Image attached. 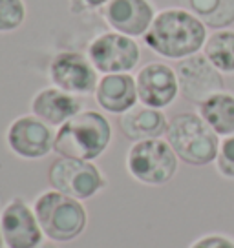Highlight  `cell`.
Wrapping results in <instances>:
<instances>
[{
  "instance_id": "obj_15",
  "label": "cell",
  "mask_w": 234,
  "mask_h": 248,
  "mask_svg": "<svg viewBox=\"0 0 234 248\" xmlns=\"http://www.w3.org/2000/svg\"><path fill=\"white\" fill-rule=\"evenodd\" d=\"M83 102L75 95L63 92L59 88H44L32 101V111L35 117L50 126H63L71 117L81 111Z\"/></svg>"
},
{
  "instance_id": "obj_8",
  "label": "cell",
  "mask_w": 234,
  "mask_h": 248,
  "mask_svg": "<svg viewBox=\"0 0 234 248\" xmlns=\"http://www.w3.org/2000/svg\"><path fill=\"white\" fill-rule=\"evenodd\" d=\"M176 73L180 80V93L192 104H201L214 93L225 90L223 73L212 66L203 51L178 62Z\"/></svg>"
},
{
  "instance_id": "obj_7",
  "label": "cell",
  "mask_w": 234,
  "mask_h": 248,
  "mask_svg": "<svg viewBox=\"0 0 234 248\" xmlns=\"http://www.w3.org/2000/svg\"><path fill=\"white\" fill-rule=\"evenodd\" d=\"M88 59L97 71L110 73H130L139 64V44L123 33L108 31L97 35L88 46Z\"/></svg>"
},
{
  "instance_id": "obj_20",
  "label": "cell",
  "mask_w": 234,
  "mask_h": 248,
  "mask_svg": "<svg viewBox=\"0 0 234 248\" xmlns=\"http://www.w3.org/2000/svg\"><path fill=\"white\" fill-rule=\"evenodd\" d=\"M26 20L24 0H0V33L18 30Z\"/></svg>"
},
{
  "instance_id": "obj_6",
  "label": "cell",
  "mask_w": 234,
  "mask_h": 248,
  "mask_svg": "<svg viewBox=\"0 0 234 248\" xmlns=\"http://www.w3.org/2000/svg\"><path fill=\"white\" fill-rule=\"evenodd\" d=\"M48 181L53 190L79 201L94 197L104 186V177L92 161L68 157H59L50 164Z\"/></svg>"
},
{
  "instance_id": "obj_16",
  "label": "cell",
  "mask_w": 234,
  "mask_h": 248,
  "mask_svg": "<svg viewBox=\"0 0 234 248\" xmlns=\"http://www.w3.org/2000/svg\"><path fill=\"white\" fill-rule=\"evenodd\" d=\"M119 128L126 139L134 140H147V139H161L167 128L168 119L165 117L161 109L150 108V106H134L119 119Z\"/></svg>"
},
{
  "instance_id": "obj_2",
  "label": "cell",
  "mask_w": 234,
  "mask_h": 248,
  "mask_svg": "<svg viewBox=\"0 0 234 248\" xmlns=\"http://www.w3.org/2000/svg\"><path fill=\"white\" fill-rule=\"evenodd\" d=\"M110 140L112 126L108 119L95 109H86L59 128L55 133L53 150L61 157L94 161L106 152Z\"/></svg>"
},
{
  "instance_id": "obj_9",
  "label": "cell",
  "mask_w": 234,
  "mask_h": 248,
  "mask_svg": "<svg viewBox=\"0 0 234 248\" xmlns=\"http://www.w3.org/2000/svg\"><path fill=\"white\" fill-rule=\"evenodd\" d=\"M50 78L55 88L71 95L95 93L99 84L97 70L88 57L77 51H61L50 64Z\"/></svg>"
},
{
  "instance_id": "obj_10",
  "label": "cell",
  "mask_w": 234,
  "mask_h": 248,
  "mask_svg": "<svg viewBox=\"0 0 234 248\" xmlns=\"http://www.w3.org/2000/svg\"><path fill=\"white\" fill-rule=\"evenodd\" d=\"M9 150L22 159H42L55 144V135L50 124L35 115H24L9 124L6 133Z\"/></svg>"
},
{
  "instance_id": "obj_1",
  "label": "cell",
  "mask_w": 234,
  "mask_h": 248,
  "mask_svg": "<svg viewBox=\"0 0 234 248\" xmlns=\"http://www.w3.org/2000/svg\"><path fill=\"white\" fill-rule=\"evenodd\" d=\"M209 28L185 8H167L156 15L145 33V44L163 59L183 61L201 53L209 39Z\"/></svg>"
},
{
  "instance_id": "obj_19",
  "label": "cell",
  "mask_w": 234,
  "mask_h": 248,
  "mask_svg": "<svg viewBox=\"0 0 234 248\" xmlns=\"http://www.w3.org/2000/svg\"><path fill=\"white\" fill-rule=\"evenodd\" d=\"M203 55L212 62V66L223 75H234V30H218L203 46Z\"/></svg>"
},
{
  "instance_id": "obj_12",
  "label": "cell",
  "mask_w": 234,
  "mask_h": 248,
  "mask_svg": "<svg viewBox=\"0 0 234 248\" xmlns=\"http://www.w3.org/2000/svg\"><path fill=\"white\" fill-rule=\"evenodd\" d=\"M0 230L8 248H39L44 233L35 212L22 199H13L4 206Z\"/></svg>"
},
{
  "instance_id": "obj_17",
  "label": "cell",
  "mask_w": 234,
  "mask_h": 248,
  "mask_svg": "<svg viewBox=\"0 0 234 248\" xmlns=\"http://www.w3.org/2000/svg\"><path fill=\"white\" fill-rule=\"evenodd\" d=\"M198 113L211 126L219 137H229L234 133V93L218 92L201 104H198Z\"/></svg>"
},
{
  "instance_id": "obj_18",
  "label": "cell",
  "mask_w": 234,
  "mask_h": 248,
  "mask_svg": "<svg viewBox=\"0 0 234 248\" xmlns=\"http://www.w3.org/2000/svg\"><path fill=\"white\" fill-rule=\"evenodd\" d=\"M192 11L209 30H227L234 24V0H185Z\"/></svg>"
},
{
  "instance_id": "obj_14",
  "label": "cell",
  "mask_w": 234,
  "mask_h": 248,
  "mask_svg": "<svg viewBox=\"0 0 234 248\" xmlns=\"http://www.w3.org/2000/svg\"><path fill=\"white\" fill-rule=\"evenodd\" d=\"M95 101L104 111L123 115L137 106V84L130 73H110L102 75L95 88Z\"/></svg>"
},
{
  "instance_id": "obj_5",
  "label": "cell",
  "mask_w": 234,
  "mask_h": 248,
  "mask_svg": "<svg viewBox=\"0 0 234 248\" xmlns=\"http://www.w3.org/2000/svg\"><path fill=\"white\" fill-rule=\"evenodd\" d=\"M180 157L163 139H147L134 142L126 154V168L135 181L149 186L167 185L174 179Z\"/></svg>"
},
{
  "instance_id": "obj_13",
  "label": "cell",
  "mask_w": 234,
  "mask_h": 248,
  "mask_svg": "<svg viewBox=\"0 0 234 248\" xmlns=\"http://www.w3.org/2000/svg\"><path fill=\"white\" fill-rule=\"evenodd\" d=\"M102 15L114 31L135 39L145 37L157 13L150 0H110Z\"/></svg>"
},
{
  "instance_id": "obj_11",
  "label": "cell",
  "mask_w": 234,
  "mask_h": 248,
  "mask_svg": "<svg viewBox=\"0 0 234 248\" xmlns=\"http://www.w3.org/2000/svg\"><path fill=\"white\" fill-rule=\"evenodd\" d=\"M137 97L150 108H168L180 95V80L174 68L165 62H150L135 75Z\"/></svg>"
},
{
  "instance_id": "obj_23",
  "label": "cell",
  "mask_w": 234,
  "mask_h": 248,
  "mask_svg": "<svg viewBox=\"0 0 234 248\" xmlns=\"http://www.w3.org/2000/svg\"><path fill=\"white\" fill-rule=\"evenodd\" d=\"M110 0H70L71 13H86V11H95L99 8H104Z\"/></svg>"
},
{
  "instance_id": "obj_21",
  "label": "cell",
  "mask_w": 234,
  "mask_h": 248,
  "mask_svg": "<svg viewBox=\"0 0 234 248\" xmlns=\"http://www.w3.org/2000/svg\"><path fill=\"white\" fill-rule=\"evenodd\" d=\"M214 163H216V170L219 171V175L234 179V133L221 139L218 157Z\"/></svg>"
},
{
  "instance_id": "obj_4",
  "label": "cell",
  "mask_w": 234,
  "mask_h": 248,
  "mask_svg": "<svg viewBox=\"0 0 234 248\" xmlns=\"http://www.w3.org/2000/svg\"><path fill=\"white\" fill-rule=\"evenodd\" d=\"M33 212L44 235L51 241H73L83 233L88 221L81 201L57 190L40 194L35 199Z\"/></svg>"
},
{
  "instance_id": "obj_22",
  "label": "cell",
  "mask_w": 234,
  "mask_h": 248,
  "mask_svg": "<svg viewBox=\"0 0 234 248\" xmlns=\"http://www.w3.org/2000/svg\"><path fill=\"white\" fill-rule=\"evenodd\" d=\"M188 248H234V239L223 233H207L196 239Z\"/></svg>"
},
{
  "instance_id": "obj_25",
  "label": "cell",
  "mask_w": 234,
  "mask_h": 248,
  "mask_svg": "<svg viewBox=\"0 0 234 248\" xmlns=\"http://www.w3.org/2000/svg\"><path fill=\"white\" fill-rule=\"evenodd\" d=\"M39 248H57V247H53V245H40Z\"/></svg>"
},
{
  "instance_id": "obj_3",
  "label": "cell",
  "mask_w": 234,
  "mask_h": 248,
  "mask_svg": "<svg viewBox=\"0 0 234 248\" xmlns=\"http://www.w3.org/2000/svg\"><path fill=\"white\" fill-rule=\"evenodd\" d=\"M167 142L180 161L190 166H207L216 161L219 135L201 119L200 113H178L168 121Z\"/></svg>"
},
{
  "instance_id": "obj_24",
  "label": "cell",
  "mask_w": 234,
  "mask_h": 248,
  "mask_svg": "<svg viewBox=\"0 0 234 248\" xmlns=\"http://www.w3.org/2000/svg\"><path fill=\"white\" fill-rule=\"evenodd\" d=\"M4 247V237H2V230H0V248Z\"/></svg>"
}]
</instances>
